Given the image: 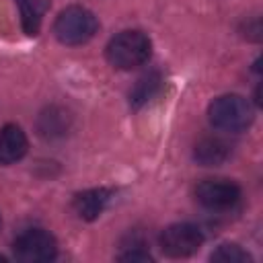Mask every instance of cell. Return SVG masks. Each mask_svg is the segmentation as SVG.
Instances as JSON below:
<instances>
[{
	"label": "cell",
	"mask_w": 263,
	"mask_h": 263,
	"mask_svg": "<svg viewBox=\"0 0 263 263\" xmlns=\"http://www.w3.org/2000/svg\"><path fill=\"white\" fill-rule=\"evenodd\" d=\"M107 62L117 70H134L144 66L152 55V41L138 29H127L111 37L105 47Z\"/></svg>",
	"instance_id": "cell-1"
},
{
	"label": "cell",
	"mask_w": 263,
	"mask_h": 263,
	"mask_svg": "<svg viewBox=\"0 0 263 263\" xmlns=\"http://www.w3.org/2000/svg\"><path fill=\"white\" fill-rule=\"evenodd\" d=\"M253 107L242 95H220L216 97L208 107V119L212 127L228 134L245 132L253 123Z\"/></svg>",
	"instance_id": "cell-2"
},
{
	"label": "cell",
	"mask_w": 263,
	"mask_h": 263,
	"mask_svg": "<svg viewBox=\"0 0 263 263\" xmlns=\"http://www.w3.org/2000/svg\"><path fill=\"white\" fill-rule=\"evenodd\" d=\"M99 31L97 16L78 4L66 6L53 21V35L62 45H84Z\"/></svg>",
	"instance_id": "cell-3"
},
{
	"label": "cell",
	"mask_w": 263,
	"mask_h": 263,
	"mask_svg": "<svg viewBox=\"0 0 263 263\" xmlns=\"http://www.w3.org/2000/svg\"><path fill=\"white\" fill-rule=\"evenodd\" d=\"M203 245V232L199 226L189 222H179L166 226L158 236V247L166 257L183 259L197 253Z\"/></svg>",
	"instance_id": "cell-4"
},
{
	"label": "cell",
	"mask_w": 263,
	"mask_h": 263,
	"mask_svg": "<svg viewBox=\"0 0 263 263\" xmlns=\"http://www.w3.org/2000/svg\"><path fill=\"white\" fill-rule=\"evenodd\" d=\"M12 253L23 263H45L55 259L58 242L51 232L43 228H29L14 238Z\"/></svg>",
	"instance_id": "cell-5"
},
{
	"label": "cell",
	"mask_w": 263,
	"mask_h": 263,
	"mask_svg": "<svg viewBox=\"0 0 263 263\" xmlns=\"http://www.w3.org/2000/svg\"><path fill=\"white\" fill-rule=\"evenodd\" d=\"M195 199L210 212H226L238 203L240 187L230 179H203L195 187Z\"/></svg>",
	"instance_id": "cell-6"
},
{
	"label": "cell",
	"mask_w": 263,
	"mask_h": 263,
	"mask_svg": "<svg viewBox=\"0 0 263 263\" xmlns=\"http://www.w3.org/2000/svg\"><path fill=\"white\" fill-rule=\"evenodd\" d=\"M111 195H113V191L107 189V187L86 189V191H80V193L74 195L72 208H74V212L78 214L80 220L92 222V220H97L103 214V210L107 208Z\"/></svg>",
	"instance_id": "cell-7"
},
{
	"label": "cell",
	"mask_w": 263,
	"mask_h": 263,
	"mask_svg": "<svg viewBox=\"0 0 263 263\" xmlns=\"http://www.w3.org/2000/svg\"><path fill=\"white\" fill-rule=\"evenodd\" d=\"M29 150V140L16 123H6L0 127V164L18 162Z\"/></svg>",
	"instance_id": "cell-8"
},
{
	"label": "cell",
	"mask_w": 263,
	"mask_h": 263,
	"mask_svg": "<svg viewBox=\"0 0 263 263\" xmlns=\"http://www.w3.org/2000/svg\"><path fill=\"white\" fill-rule=\"evenodd\" d=\"M230 156V146L218 136H203L193 148V158L201 166H218Z\"/></svg>",
	"instance_id": "cell-9"
},
{
	"label": "cell",
	"mask_w": 263,
	"mask_h": 263,
	"mask_svg": "<svg viewBox=\"0 0 263 263\" xmlns=\"http://www.w3.org/2000/svg\"><path fill=\"white\" fill-rule=\"evenodd\" d=\"M21 12V27L29 37L41 31L43 16L49 10V0H14Z\"/></svg>",
	"instance_id": "cell-10"
},
{
	"label": "cell",
	"mask_w": 263,
	"mask_h": 263,
	"mask_svg": "<svg viewBox=\"0 0 263 263\" xmlns=\"http://www.w3.org/2000/svg\"><path fill=\"white\" fill-rule=\"evenodd\" d=\"M68 127H70L68 111L62 107H55V105L41 111V115L37 119V129H39V136H43V138H60L68 132Z\"/></svg>",
	"instance_id": "cell-11"
},
{
	"label": "cell",
	"mask_w": 263,
	"mask_h": 263,
	"mask_svg": "<svg viewBox=\"0 0 263 263\" xmlns=\"http://www.w3.org/2000/svg\"><path fill=\"white\" fill-rule=\"evenodd\" d=\"M160 82H162V76L158 72H148L142 78H138V82L129 90V105L134 109H140L144 103H148L158 92Z\"/></svg>",
	"instance_id": "cell-12"
},
{
	"label": "cell",
	"mask_w": 263,
	"mask_h": 263,
	"mask_svg": "<svg viewBox=\"0 0 263 263\" xmlns=\"http://www.w3.org/2000/svg\"><path fill=\"white\" fill-rule=\"evenodd\" d=\"M212 261H218V263H251V255L236 242H222L218 245L212 255H210Z\"/></svg>",
	"instance_id": "cell-13"
},
{
	"label": "cell",
	"mask_w": 263,
	"mask_h": 263,
	"mask_svg": "<svg viewBox=\"0 0 263 263\" xmlns=\"http://www.w3.org/2000/svg\"><path fill=\"white\" fill-rule=\"evenodd\" d=\"M119 261H152V255L148 253L146 245L142 240H132L121 255H117Z\"/></svg>",
	"instance_id": "cell-14"
},
{
	"label": "cell",
	"mask_w": 263,
	"mask_h": 263,
	"mask_svg": "<svg viewBox=\"0 0 263 263\" xmlns=\"http://www.w3.org/2000/svg\"><path fill=\"white\" fill-rule=\"evenodd\" d=\"M0 226H2V218H0Z\"/></svg>",
	"instance_id": "cell-15"
}]
</instances>
